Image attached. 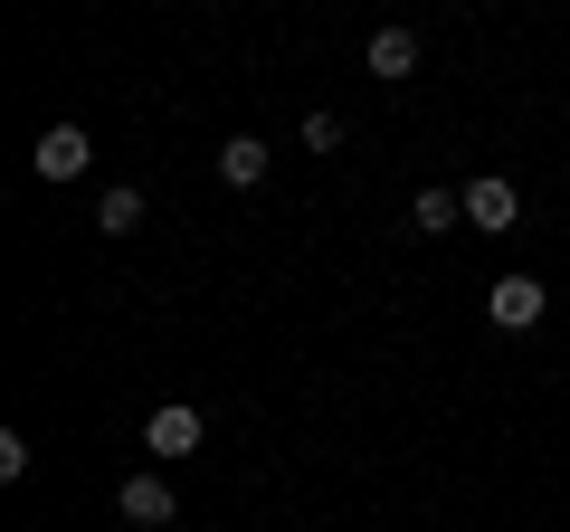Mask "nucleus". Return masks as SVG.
Here are the masks:
<instances>
[{"instance_id": "nucleus-1", "label": "nucleus", "mask_w": 570, "mask_h": 532, "mask_svg": "<svg viewBox=\"0 0 570 532\" xmlns=\"http://www.w3.org/2000/svg\"><path fill=\"white\" fill-rule=\"evenodd\" d=\"M551 314V286L542 276H494V295H485V324L494 333H532Z\"/></svg>"}, {"instance_id": "nucleus-7", "label": "nucleus", "mask_w": 570, "mask_h": 532, "mask_svg": "<svg viewBox=\"0 0 570 532\" xmlns=\"http://www.w3.org/2000/svg\"><path fill=\"white\" fill-rule=\"evenodd\" d=\"M371 77H419V29H371Z\"/></svg>"}, {"instance_id": "nucleus-3", "label": "nucleus", "mask_w": 570, "mask_h": 532, "mask_svg": "<svg viewBox=\"0 0 570 532\" xmlns=\"http://www.w3.org/2000/svg\"><path fill=\"white\" fill-rule=\"evenodd\" d=\"M115 513H124V523H142V532H163L171 513H181V494H171L163 475H124V485H115Z\"/></svg>"}, {"instance_id": "nucleus-5", "label": "nucleus", "mask_w": 570, "mask_h": 532, "mask_svg": "<svg viewBox=\"0 0 570 532\" xmlns=\"http://www.w3.org/2000/svg\"><path fill=\"white\" fill-rule=\"evenodd\" d=\"M513 209H523V190H513L504 171H485V181H466V228H513Z\"/></svg>"}, {"instance_id": "nucleus-10", "label": "nucleus", "mask_w": 570, "mask_h": 532, "mask_svg": "<svg viewBox=\"0 0 570 532\" xmlns=\"http://www.w3.org/2000/svg\"><path fill=\"white\" fill-rule=\"evenodd\" d=\"M343 144V115H305V152H333Z\"/></svg>"}, {"instance_id": "nucleus-6", "label": "nucleus", "mask_w": 570, "mask_h": 532, "mask_svg": "<svg viewBox=\"0 0 570 532\" xmlns=\"http://www.w3.org/2000/svg\"><path fill=\"white\" fill-rule=\"evenodd\" d=\"M266 162H276V152H266L257 134H228V144H219V181H228V190H257Z\"/></svg>"}, {"instance_id": "nucleus-8", "label": "nucleus", "mask_w": 570, "mask_h": 532, "mask_svg": "<svg viewBox=\"0 0 570 532\" xmlns=\"http://www.w3.org/2000/svg\"><path fill=\"white\" fill-rule=\"evenodd\" d=\"M456 219H466V190H419V200H409V228H428V238L456 228Z\"/></svg>"}, {"instance_id": "nucleus-4", "label": "nucleus", "mask_w": 570, "mask_h": 532, "mask_svg": "<svg viewBox=\"0 0 570 532\" xmlns=\"http://www.w3.org/2000/svg\"><path fill=\"white\" fill-rule=\"evenodd\" d=\"M142 447H153V456H190V447H200V410H181V400H163V410L142 418Z\"/></svg>"}, {"instance_id": "nucleus-2", "label": "nucleus", "mask_w": 570, "mask_h": 532, "mask_svg": "<svg viewBox=\"0 0 570 532\" xmlns=\"http://www.w3.org/2000/svg\"><path fill=\"white\" fill-rule=\"evenodd\" d=\"M86 162H96V144H86V124H48L39 144H29V171H39V181H77Z\"/></svg>"}, {"instance_id": "nucleus-9", "label": "nucleus", "mask_w": 570, "mask_h": 532, "mask_svg": "<svg viewBox=\"0 0 570 532\" xmlns=\"http://www.w3.org/2000/svg\"><path fill=\"white\" fill-rule=\"evenodd\" d=\"M96 228H105V238H134V228H142V190H105V200H96Z\"/></svg>"}]
</instances>
